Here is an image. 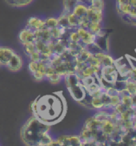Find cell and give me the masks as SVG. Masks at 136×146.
Instances as JSON below:
<instances>
[{
    "instance_id": "cell-21",
    "label": "cell",
    "mask_w": 136,
    "mask_h": 146,
    "mask_svg": "<svg viewBox=\"0 0 136 146\" xmlns=\"http://www.w3.org/2000/svg\"><path fill=\"white\" fill-rule=\"evenodd\" d=\"M44 21H45L46 27H47V28H49V29L58 27V19H55V18H48L47 19H45Z\"/></svg>"
},
{
    "instance_id": "cell-25",
    "label": "cell",
    "mask_w": 136,
    "mask_h": 146,
    "mask_svg": "<svg viewBox=\"0 0 136 146\" xmlns=\"http://www.w3.org/2000/svg\"><path fill=\"white\" fill-rule=\"evenodd\" d=\"M29 57L31 61H34V62H39L41 60V53L38 52L37 50L34 51V52H32L30 55H29Z\"/></svg>"
},
{
    "instance_id": "cell-6",
    "label": "cell",
    "mask_w": 136,
    "mask_h": 146,
    "mask_svg": "<svg viewBox=\"0 0 136 146\" xmlns=\"http://www.w3.org/2000/svg\"><path fill=\"white\" fill-rule=\"evenodd\" d=\"M103 17V11L94 7H90L87 10L86 18L90 22L93 23H102Z\"/></svg>"
},
{
    "instance_id": "cell-29",
    "label": "cell",
    "mask_w": 136,
    "mask_h": 146,
    "mask_svg": "<svg viewBox=\"0 0 136 146\" xmlns=\"http://www.w3.org/2000/svg\"><path fill=\"white\" fill-rule=\"evenodd\" d=\"M131 103L132 108L135 110V109H136V92L131 95Z\"/></svg>"
},
{
    "instance_id": "cell-15",
    "label": "cell",
    "mask_w": 136,
    "mask_h": 146,
    "mask_svg": "<svg viewBox=\"0 0 136 146\" xmlns=\"http://www.w3.org/2000/svg\"><path fill=\"white\" fill-rule=\"evenodd\" d=\"M78 0H63V12L72 13L75 7L78 4Z\"/></svg>"
},
{
    "instance_id": "cell-19",
    "label": "cell",
    "mask_w": 136,
    "mask_h": 146,
    "mask_svg": "<svg viewBox=\"0 0 136 146\" xmlns=\"http://www.w3.org/2000/svg\"><path fill=\"white\" fill-rule=\"evenodd\" d=\"M7 3L13 7H24L30 3L33 0H6Z\"/></svg>"
},
{
    "instance_id": "cell-22",
    "label": "cell",
    "mask_w": 136,
    "mask_h": 146,
    "mask_svg": "<svg viewBox=\"0 0 136 146\" xmlns=\"http://www.w3.org/2000/svg\"><path fill=\"white\" fill-rule=\"evenodd\" d=\"M121 103V99L119 94L115 95L113 96H111V104H110V108L113 110L115 107H117L119 104Z\"/></svg>"
},
{
    "instance_id": "cell-24",
    "label": "cell",
    "mask_w": 136,
    "mask_h": 146,
    "mask_svg": "<svg viewBox=\"0 0 136 146\" xmlns=\"http://www.w3.org/2000/svg\"><path fill=\"white\" fill-rule=\"evenodd\" d=\"M126 89L131 93V94H134L136 92V87H135V82L131 81L130 80H127V88Z\"/></svg>"
},
{
    "instance_id": "cell-5",
    "label": "cell",
    "mask_w": 136,
    "mask_h": 146,
    "mask_svg": "<svg viewBox=\"0 0 136 146\" xmlns=\"http://www.w3.org/2000/svg\"><path fill=\"white\" fill-rule=\"evenodd\" d=\"M60 145H82V141L79 136H62L57 139Z\"/></svg>"
},
{
    "instance_id": "cell-13",
    "label": "cell",
    "mask_w": 136,
    "mask_h": 146,
    "mask_svg": "<svg viewBox=\"0 0 136 146\" xmlns=\"http://www.w3.org/2000/svg\"><path fill=\"white\" fill-rule=\"evenodd\" d=\"M117 129V125H115L113 121H111L110 119L102 121V131L106 134V136H110L111 134L115 132Z\"/></svg>"
},
{
    "instance_id": "cell-8",
    "label": "cell",
    "mask_w": 136,
    "mask_h": 146,
    "mask_svg": "<svg viewBox=\"0 0 136 146\" xmlns=\"http://www.w3.org/2000/svg\"><path fill=\"white\" fill-rule=\"evenodd\" d=\"M45 21L42 20L41 19L37 17H31L28 19L26 28H29L32 31L41 30L43 28H46Z\"/></svg>"
},
{
    "instance_id": "cell-27",
    "label": "cell",
    "mask_w": 136,
    "mask_h": 146,
    "mask_svg": "<svg viewBox=\"0 0 136 146\" xmlns=\"http://www.w3.org/2000/svg\"><path fill=\"white\" fill-rule=\"evenodd\" d=\"M79 3L81 4L84 5L86 7L90 8L92 7V3H93V0H78Z\"/></svg>"
},
{
    "instance_id": "cell-12",
    "label": "cell",
    "mask_w": 136,
    "mask_h": 146,
    "mask_svg": "<svg viewBox=\"0 0 136 146\" xmlns=\"http://www.w3.org/2000/svg\"><path fill=\"white\" fill-rule=\"evenodd\" d=\"M94 43L98 45V47L101 49L102 52L106 53L109 52V41H108V37H106V35H96Z\"/></svg>"
},
{
    "instance_id": "cell-28",
    "label": "cell",
    "mask_w": 136,
    "mask_h": 146,
    "mask_svg": "<svg viewBox=\"0 0 136 146\" xmlns=\"http://www.w3.org/2000/svg\"><path fill=\"white\" fill-rule=\"evenodd\" d=\"M128 80L133 82H136V67H133L131 68V72L130 74Z\"/></svg>"
},
{
    "instance_id": "cell-10",
    "label": "cell",
    "mask_w": 136,
    "mask_h": 146,
    "mask_svg": "<svg viewBox=\"0 0 136 146\" xmlns=\"http://www.w3.org/2000/svg\"><path fill=\"white\" fill-rule=\"evenodd\" d=\"M15 53L9 47H0V66H6Z\"/></svg>"
},
{
    "instance_id": "cell-17",
    "label": "cell",
    "mask_w": 136,
    "mask_h": 146,
    "mask_svg": "<svg viewBox=\"0 0 136 146\" xmlns=\"http://www.w3.org/2000/svg\"><path fill=\"white\" fill-rule=\"evenodd\" d=\"M87 30H89L91 33L94 35H97L102 30V23H93V22H90L89 25L86 28Z\"/></svg>"
},
{
    "instance_id": "cell-9",
    "label": "cell",
    "mask_w": 136,
    "mask_h": 146,
    "mask_svg": "<svg viewBox=\"0 0 136 146\" xmlns=\"http://www.w3.org/2000/svg\"><path fill=\"white\" fill-rule=\"evenodd\" d=\"M19 40L22 44L34 42L35 41L34 31L26 27L25 29H23L19 33Z\"/></svg>"
},
{
    "instance_id": "cell-2",
    "label": "cell",
    "mask_w": 136,
    "mask_h": 146,
    "mask_svg": "<svg viewBox=\"0 0 136 146\" xmlns=\"http://www.w3.org/2000/svg\"><path fill=\"white\" fill-rule=\"evenodd\" d=\"M51 125L40 121L35 116H31L22 128V140L28 145L49 146L53 140L48 134Z\"/></svg>"
},
{
    "instance_id": "cell-23",
    "label": "cell",
    "mask_w": 136,
    "mask_h": 146,
    "mask_svg": "<svg viewBox=\"0 0 136 146\" xmlns=\"http://www.w3.org/2000/svg\"><path fill=\"white\" fill-rule=\"evenodd\" d=\"M23 45H24L26 53L28 56L30 55L32 52H34V51H36V48H35V46H34V42H32V43H25V44H23Z\"/></svg>"
},
{
    "instance_id": "cell-1",
    "label": "cell",
    "mask_w": 136,
    "mask_h": 146,
    "mask_svg": "<svg viewBox=\"0 0 136 146\" xmlns=\"http://www.w3.org/2000/svg\"><path fill=\"white\" fill-rule=\"evenodd\" d=\"M33 116L47 125H55L66 113V101L58 93L38 96L31 104Z\"/></svg>"
},
{
    "instance_id": "cell-20",
    "label": "cell",
    "mask_w": 136,
    "mask_h": 146,
    "mask_svg": "<svg viewBox=\"0 0 136 146\" xmlns=\"http://www.w3.org/2000/svg\"><path fill=\"white\" fill-rule=\"evenodd\" d=\"M112 87L118 91L119 93L120 92H122V91L126 89V88H127V80H117L115 83L112 84Z\"/></svg>"
},
{
    "instance_id": "cell-7",
    "label": "cell",
    "mask_w": 136,
    "mask_h": 146,
    "mask_svg": "<svg viewBox=\"0 0 136 146\" xmlns=\"http://www.w3.org/2000/svg\"><path fill=\"white\" fill-rule=\"evenodd\" d=\"M22 66V60L21 56H19L17 53H15L7 64L6 67L11 72H18L20 70Z\"/></svg>"
},
{
    "instance_id": "cell-26",
    "label": "cell",
    "mask_w": 136,
    "mask_h": 146,
    "mask_svg": "<svg viewBox=\"0 0 136 146\" xmlns=\"http://www.w3.org/2000/svg\"><path fill=\"white\" fill-rule=\"evenodd\" d=\"M92 7L103 11V9H104V2H103V0H93Z\"/></svg>"
},
{
    "instance_id": "cell-4",
    "label": "cell",
    "mask_w": 136,
    "mask_h": 146,
    "mask_svg": "<svg viewBox=\"0 0 136 146\" xmlns=\"http://www.w3.org/2000/svg\"><path fill=\"white\" fill-rule=\"evenodd\" d=\"M77 33L79 35L80 41L83 43L84 45H88L90 43H94L95 38H96V35L91 33L89 30L79 27L76 28Z\"/></svg>"
},
{
    "instance_id": "cell-30",
    "label": "cell",
    "mask_w": 136,
    "mask_h": 146,
    "mask_svg": "<svg viewBox=\"0 0 136 146\" xmlns=\"http://www.w3.org/2000/svg\"><path fill=\"white\" fill-rule=\"evenodd\" d=\"M135 87H136V82H135Z\"/></svg>"
},
{
    "instance_id": "cell-18",
    "label": "cell",
    "mask_w": 136,
    "mask_h": 146,
    "mask_svg": "<svg viewBox=\"0 0 136 146\" xmlns=\"http://www.w3.org/2000/svg\"><path fill=\"white\" fill-rule=\"evenodd\" d=\"M90 105H91V108L92 109H95V110H102L104 108L100 96L92 97L91 102H90Z\"/></svg>"
},
{
    "instance_id": "cell-11",
    "label": "cell",
    "mask_w": 136,
    "mask_h": 146,
    "mask_svg": "<svg viewBox=\"0 0 136 146\" xmlns=\"http://www.w3.org/2000/svg\"><path fill=\"white\" fill-rule=\"evenodd\" d=\"M102 121L97 120L94 116H91L86 120L83 128L90 129L91 131H98V130H102Z\"/></svg>"
},
{
    "instance_id": "cell-14",
    "label": "cell",
    "mask_w": 136,
    "mask_h": 146,
    "mask_svg": "<svg viewBox=\"0 0 136 146\" xmlns=\"http://www.w3.org/2000/svg\"><path fill=\"white\" fill-rule=\"evenodd\" d=\"M87 10L88 8L86 7L84 5L81 4L79 3H78V4L75 7V8L73 10L72 13L74 15H75L77 17H79V19H83L86 16L87 14Z\"/></svg>"
},
{
    "instance_id": "cell-3",
    "label": "cell",
    "mask_w": 136,
    "mask_h": 146,
    "mask_svg": "<svg viewBox=\"0 0 136 146\" xmlns=\"http://www.w3.org/2000/svg\"><path fill=\"white\" fill-rule=\"evenodd\" d=\"M67 89L70 92V94L72 96V98L78 102H80L85 98L86 95V91L81 84V81L79 82L76 84H74L72 86L68 87Z\"/></svg>"
},
{
    "instance_id": "cell-16",
    "label": "cell",
    "mask_w": 136,
    "mask_h": 146,
    "mask_svg": "<svg viewBox=\"0 0 136 146\" xmlns=\"http://www.w3.org/2000/svg\"><path fill=\"white\" fill-rule=\"evenodd\" d=\"M68 23L71 27H74V28H77L80 25L81 19L79 17H77L73 13H69L67 15Z\"/></svg>"
}]
</instances>
